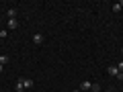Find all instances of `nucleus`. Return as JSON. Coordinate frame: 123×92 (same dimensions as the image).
<instances>
[{"mask_svg":"<svg viewBox=\"0 0 123 92\" xmlns=\"http://www.w3.org/2000/svg\"><path fill=\"white\" fill-rule=\"evenodd\" d=\"M107 72H109V74H111V76H115V78H121V76H123V74H121V72H119V70H117V66H109V70H107Z\"/></svg>","mask_w":123,"mask_h":92,"instance_id":"1","label":"nucleus"},{"mask_svg":"<svg viewBox=\"0 0 123 92\" xmlns=\"http://www.w3.org/2000/svg\"><path fill=\"white\" fill-rule=\"evenodd\" d=\"M78 90H92V82H90V80L80 82V88H78Z\"/></svg>","mask_w":123,"mask_h":92,"instance_id":"2","label":"nucleus"},{"mask_svg":"<svg viewBox=\"0 0 123 92\" xmlns=\"http://www.w3.org/2000/svg\"><path fill=\"white\" fill-rule=\"evenodd\" d=\"M18 27V23H17V18H8V23H6V29L8 31H14Z\"/></svg>","mask_w":123,"mask_h":92,"instance_id":"3","label":"nucleus"},{"mask_svg":"<svg viewBox=\"0 0 123 92\" xmlns=\"http://www.w3.org/2000/svg\"><path fill=\"white\" fill-rule=\"evenodd\" d=\"M33 43L41 45V43H43V35H41V33H35V35H33Z\"/></svg>","mask_w":123,"mask_h":92,"instance_id":"4","label":"nucleus"},{"mask_svg":"<svg viewBox=\"0 0 123 92\" xmlns=\"http://www.w3.org/2000/svg\"><path fill=\"white\" fill-rule=\"evenodd\" d=\"M14 90H17V92H23V90H25V86H23V80H17V84H14Z\"/></svg>","mask_w":123,"mask_h":92,"instance_id":"5","label":"nucleus"},{"mask_svg":"<svg viewBox=\"0 0 123 92\" xmlns=\"http://www.w3.org/2000/svg\"><path fill=\"white\" fill-rule=\"evenodd\" d=\"M23 80V86H25V88H31V86H33V80H31V78H21Z\"/></svg>","mask_w":123,"mask_h":92,"instance_id":"6","label":"nucleus"},{"mask_svg":"<svg viewBox=\"0 0 123 92\" xmlns=\"http://www.w3.org/2000/svg\"><path fill=\"white\" fill-rule=\"evenodd\" d=\"M6 14H8V18H14V17H17V8H8Z\"/></svg>","mask_w":123,"mask_h":92,"instance_id":"7","label":"nucleus"},{"mask_svg":"<svg viewBox=\"0 0 123 92\" xmlns=\"http://www.w3.org/2000/svg\"><path fill=\"white\" fill-rule=\"evenodd\" d=\"M8 61H10L8 55H0V63H2V66H4V63H8Z\"/></svg>","mask_w":123,"mask_h":92,"instance_id":"8","label":"nucleus"},{"mask_svg":"<svg viewBox=\"0 0 123 92\" xmlns=\"http://www.w3.org/2000/svg\"><path fill=\"white\" fill-rule=\"evenodd\" d=\"M119 10H121V4H119V2H117V4H113V12H119Z\"/></svg>","mask_w":123,"mask_h":92,"instance_id":"9","label":"nucleus"},{"mask_svg":"<svg viewBox=\"0 0 123 92\" xmlns=\"http://www.w3.org/2000/svg\"><path fill=\"white\" fill-rule=\"evenodd\" d=\"M92 92H101V86L98 84H92Z\"/></svg>","mask_w":123,"mask_h":92,"instance_id":"10","label":"nucleus"},{"mask_svg":"<svg viewBox=\"0 0 123 92\" xmlns=\"http://www.w3.org/2000/svg\"><path fill=\"white\" fill-rule=\"evenodd\" d=\"M117 70H119V72L123 74V61H119V63H117Z\"/></svg>","mask_w":123,"mask_h":92,"instance_id":"11","label":"nucleus"},{"mask_svg":"<svg viewBox=\"0 0 123 92\" xmlns=\"http://www.w3.org/2000/svg\"><path fill=\"white\" fill-rule=\"evenodd\" d=\"M2 72H4V66H2V63H0V74H2Z\"/></svg>","mask_w":123,"mask_h":92,"instance_id":"12","label":"nucleus"},{"mask_svg":"<svg viewBox=\"0 0 123 92\" xmlns=\"http://www.w3.org/2000/svg\"><path fill=\"white\" fill-rule=\"evenodd\" d=\"M2 39H4V35H2V33H0V41H2Z\"/></svg>","mask_w":123,"mask_h":92,"instance_id":"13","label":"nucleus"},{"mask_svg":"<svg viewBox=\"0 0 123 92\" xmlns=\"http://www.w3.org/2000/svg\"><path fill=\"white\" fill-rule=\"evenodd\" d=\"M119 80H121V82H123V76H121V78H119Z\"/></svg>","mask_w":123,"mask_h":92,"instance_id":"14","label":"nucleus"},{"mask_svg":"<svg viewBox=\"0 0 123 92\" xmlns=\"http://www.w3.org/2000/svg\"><path fill=\"white\" fill-rule=\"evenodd\" d=\"M74 92H80V90H74Z\"/></svg>","mask_w":123,"mask_h":92,"instance_id":"15","label":"nucleus"},{"mask_svg":"<svg viewBox=\"0 0 123 92\" xmlns=\"http://www.w3.org/2000/svg\"><path fill=\"white\" fill-rule=\"evenodd\" d=\"M121 51H123V47H121Z\"/></svg>","mask_w":123,"mask_h":92,"instance_id":"16","label":"nucleus"}]
</instances>
